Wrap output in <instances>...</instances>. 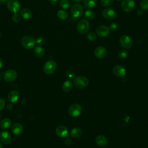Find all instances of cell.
<instances>
[{
	"mask_svg": "<svg viewBox=\"0 0 148 148\" xmlns=\"http://www.w3.org/2000/svg\"><path fill=\"white\" fill-rule=\"evenodd\" d=\"M21 43L22 46L25 49H31L36 45L35 39L33 36L31 35H25L21 40Z\"/></svg>",
	"mask_w": 148,
	"mask_h": 148,
	"instance_id": "obj_1",
	"label": "cell"
},
{
	"mask_svg": "<svg viewBox=\"0 0 148 148\" xmlns=\"http://www.w3.org/2000/svg\"><path fill=\"white\" fill-rule=\"evenodd\" d=\"M71 12L73 18H79L83 14V8L80 4L75 3L71 6Z\"/></svg>",
	"mask_w": 148,
	"mask_h": 148,
	"instance_id": "obj_2",
	"label": "cell"
},
{
	"mask_svg": "<svg viewBox=\"0 0 148 148\" xmlns=\"http://www.w3.org/2000/svg\"><path fill=\"white\" fill-rule=\"evenodd\" d=\"M88 83V79L84 76H79L75 77L73 80V84L75 86L79 89H82L87 87Z\"/></svg>",
	"mask_w": 148,
	"mask_h": 148,
	"instance_id": "obj_3",
	"label": "cell"
},
{
	"mask_svg": "<svg viewBox=\"0 0 148 148\" xmlns=\"http://www.w3.org/2000/svg\"><path fill=\"white\" fill-rule=\"evenodd\" d=\"M76 29L79 33L81 34H85L90 29L89 22L86 19L80 20L77 24Z\"/></svg>",
	"mask_w": 148,
	"mask_h": 148,
	"instance_id": "obj_4",
	"label": "cell"
},
{
	"mask_svg": "<svg viewBox=\"0 0 148 148\" xmlns=\"http://www.w3.org/2000/svg\"><path fill=\"white\" fill-rule=\"evenodd\" d=\"M6 6L8 9L13 13H18L21 9V3L18 0H8Z\"/></svg>",
	"mask_w": 148,
	"mask_h": 148,
	"instance_id": "obj_5",
	"label": "cell"
},
{
	"mask_svg": "<svg viewBox=\"0 0 148 148\" xmlns=\"http://www.w3.org/2000/svg\"><path fill=\"white\" fill-rule=\"evenodd\" d=\"M57 69V64L53 60L47 61L43 66V71L46 74L50 75L53 73Z\"/></svg>",
	"mask_w": 148,
	"mask_h": 148,
	"instance_id": "obj_6",
	"label": "cell"
},
{
	"mask_svg": "<svg viewBox=\"0 0 148 148\" xmlns=\"http://www.w3.org/2000/svg\"><path fill=\"white\" fill-rule=\"evenodd\" d=\"M82 111V106L78 103H73L71 105L68 109V113L72 117L79 116Z\"/></svg>",
	"mask_w": 148,
	"mask_h": 148,
	"instance_id": "obj_7",
	"label": "cell"
},
{
	"mask_svg": "<svg viewBox=\"0 0 148 148\" xmlns=\"http://www.w3.org/2000/svg\"><path fill=\"white\" fill-rule=\"evenodd\" d=\"M135 2L134 0H123L121 3V9L125 12L132 11L135 8Z\"/></svg>",
	"mask_w": 148,
	"mask_h": 148,
	"instance_id": "obj_8",
	"label": "cell"
},
{
	"mask_svg": "<svg viewBox=\"0 0 148 148\" xmlns=\"http://www.w3.org/2000/svg\"><path fill=\"white\" fill-rule=\"evenodd\" d=\"M120 43L123 47L128 49H130L132 47L133 45V42L132 39L129 36L124 35L120 37Z\"/></svg>",
	"mask_w": 148,
	"mask_h": 148,
	"instance_id": "obj_9",
	"label": "cell"
},
{
	"mask_svg": "<svg viewBox=\"0 0 148 148\" xmlns=\"http://www.w3.org/2000/svg\"><path fill=\"white\" fill-rule=\"evenodd\" d=\"M96 33L101 38H104L109 35L110 29L106 25H101L98 26L96 28Z\"/></svg>",
	"mask_w": 148,
	"mask_h": 148,
	"instance_id": "obj_10",
	"label": "cell"
},
{
	"mask_svg": "<svg viewBox=\"0 0 148 148\" xmlns=\"http://www.w3.org/2000/svg\"><path fill=\"white\" fill-rule=\"evenodd\" d=\"M17 76V72L13 69L6 71L3 73V79L8 82H11L16 80Z\"/></svg>",
	"mask_w": 148,
	"mask_h": 148,
	"instance_id": "obj_11",
	"label": "cell"
},
{
	"mask_svg": "<svg viewBox=\"0 0 148 148\" xmlns=\"http://www.w3.org/2000/svg\"><path fill=\"white\" fill-rule=\"evenodd\" d=\"M102 14L104 18L108 20H113L116 17V12L112 8H106L102 12Z\"/></svg>",
	"mask_w": 148,
	"mask_h": 148,
	"instance_id": "obj_12",
	"label": "cell"
},
{
	"mask_svg": "<svg viewBox=\"0 0 148 148\" xmlns=\"http://www.w3.org/2000/svg\"><path fill=\"white\" fill-rule=\"evenodd\" d=\"M94 55L95 56L99 59L103 58L106 57L107 54L106 49L103 46H98L94 50Z\"/></svg>",
	"mask_w": 148,
	"mask_h": 148,
	"instance_id": "obj_13",
	"label": "cell"
},
{
	"mask_svg": "<svg viewBox=\"0 0 148 148\" xmlns=\"http://www.w3.org/2000/svg\"><path fill=\"white\" fill-rule=\"evenodd\" d=\"M113 73L118 77H123L126 74V70L123 66L120 65H117L113 67Z\"/></svg>",
	"mask_w": 148,
	"mask_h": 148,
	"instance_id": "obj_14",
	"label": "cell"
},
{
	"mask_svg": "<svg viewBox=\"0 0 148 148\" xmlns=\"http://www.w3.org/2000/svg\"><path fill=\"white\" fill-rule=\"evenodd\" d=\"M56 133L58 136L65 138L68 135V130L65 126L60 125L56 128Z\"/></svg>",
	"mask_w": 148,
	"mask_h": 148,
	"instance_id": "obj_15",
	"label": "cell"
},
{
	"mask_svg": "<svg viewBox=\"0 0 148 148\" xmlns=\"http://www.w3.org/2000/svg\"><path fill=\"white\" fill-rule=\"evenodd\" d=\"M12 140V136L8 131H1L0 132V140L3 144H8Z\"/></svg>",
	"mask_w": 148,
	"mask_h": 148,
	"instance_id": "obj_16",
	"label": "cell"
},
{
	"mask_svg": "<svg viewBox=\"0 0 148 148\" xmlns=\"http://www.w3.org/2000/svg\"><path fill=\"white\" fill-rule=\"evenodd\" d=\"M20 97L19 92L16 90H12L11 91L8 96V99L9 101L11 103H14L17 101Z\"/></svg>",
	"mask_w": 148,
	"mask_h": 148,
	"instance_id": "obj_17",
	"label": "cell"
},
{
	"mask_svg": "<svg viewBox=\"0 0 148 148\" xmlns=\"http://www.w3.org/2000/svg\"><path fill=\"white\" fill-rule=\"evenodd\" d=\"M95 142L99 146L104 147L108 143V139L104 135H98L95 138Z\"/></svg>",
	"mask_w": 148,
	"mask_h": 148,
	"instance_id": "obj_18",
	"label": "cell"
},
{
	"mask_svg": "<svg viewBox=\"0 0 148 148\" xmlns=\"http://www.w3.org/2000/svg\"><path fill=\"white\" fill-rule=\"evenodd\" d=\"M12 131L14 135H20L23 131V127L21 124L16 123L13 125Z\"/></svg>",
	"mask_w": 148,
	"mask_h": 148,
	"instance_id": "obj_19",
	"label": "cell"
},
{
	"mask_svg": "<svg viewBox=\"0 0 148 148\" xmlns=\"http://www.w3.org/2000/svg\"><path fill=\"white\" fill-rule=\"evenodd\" d=\"M20 15L21 17L24 20H28L31 18L32 16V13L29 9L25 8L21 10Z\"/></svg>",
	"mask_w": 148,
	"mask_h": 148,
	"instance_id": "obj_20",
	"label": "cell"
},
{
	"mask_svg": "<svg viewBox=\"0 0 148 148\" xmlns=\"http://www.w3.org/2000/svg\"><path fill=\"white\" fill-rule=\"evenodd\" d=\"M34 54L36 57L40 58L45 54V49L41 46L38 45L35 47L34 50Z\"/></svg>",
	"mask_w": 148,
	"mask_h": 148,
	"instance_id": "obj_21",
	"label": "cell"
},
{
	"mask_svg": "<svg viewBox=\"0 0 148 148\" xmlns=\"http://www.w3.org/2000/svg\"><path fill=\"white\" fill-rule=\"evenodd\" d=\"M12 124V121L8 118H5L2 120L0 122V127L2 129H8L9 128Z\"/></svg>",
	"mask_w": 148,
	"mask_h": 148,
	"instance_id": "obj_22",
	"label": "cell"
},
{
	"mask_svg": "<svg viewBox=\"0 0 148 148\" xmlns=\"http://www.w3.org/2000/svg\"><path fill=\"white\" fill-rule=\"evenodd\" d=\"M82 134V130L79 127H75L71 131V135L73 138H78Z\"/></svg>",
	"mask_w": 148,
	"mask_h": 148,
	"instance_id": "obj_23",
	"label": "cell"
},
{
	"mask_svg": "<svg viewBox=\"0 0 148 148\" xmlns=\"http://www.w3.org/2000/svg\"><path fill=\"white\" fill-rule=\"evenodd\" d=\"M62 88L65 92H69L72 88V83L70 80H66L64 82Z\"/></svg>",
	"mask_w": 148,
	"mask_h": 148,
	"instance_id": "obj_24",
	"label": "cell"
},
{
	"mask_svg": "<svg viewBox=\"0 0 148 148\" xmlns=\"http://www.w3.org/2000/svg\"><path fill=\"white\" fill-rule=\"evenodd\" d=\"M97 3V0H84V5L87 9L93 8Z\"/></svg>",
	"mask_w": 148,
	"mask_h": 148,
	"instance_id": "obj_25",
	"label": "cell"
},
{
	"mask_svg": "<svg viewBox=\"0 0 148 148\" xmlns=\"http://www.w3.org/2000/svg\"><path fill=\"white\" fill-rule=\"evenodd\" d=\"M57 17L62 20H66L68 17V14L66 12L63 10H60L57 13Z\"/></svg>",
	"mask_w": 148,
	"mask_h": 148,
	"instance_id": "obj_26",
	"label": "cell"
},
{
	"mask_svg": "<svg viewBox=\"0 0 148 148\" xmlns=\"http://www.w3.org/2000/svg\"><path fill=\"white\" fill-rule=\"evenodd\" d=\"M84 17H86V19L91 20L94 19V18L95 17V13L92 10L88 9V10H86V12H84Z\"/></svg>",
	"mask_w": 148,
	"mask_h": 148,
	"instance_id": "obj_27",
	"label": "cell"
},
{
	"mask_svg": "<svg viewBox=\"0 0 148 148\" xmlns=\"http://www.w3.org/2000/svg\"><path fill=\"white\" fill-rule=\"evenodd\" d=\"M60 6L62 9L66 10L69 8L71 3L69 0H61L60 3Z\"/></svg>",
	"mask_w": 148,
	"mask_h": 148,
	"instance_id": "obj_28",
	"label": "cell"
},
{
	"mask_svg": "<svg viewBox=\"0 0 148 148\" xmlns=\"http://www.w3.org/2000/svg\"><path fill=\"white\" fill-rule=\"evenodd\" d=\"M21 16L20 14H19L18 13H15L12 16V20L15 23H19L21 20Z\"/></svg>",
	"mask_w": 148,
	"mask_h": 148,
	"instance_id": "obj_29",
	"label": "cell"
},
{
	"mask_svg": "<svg viewBox=\"0 0 148 148\" xmlns=\"http://www.w3.org/2000/svg\"><path fill=\"white\" fill-rule=\"evenodd\" d=\"M45 41H46L45 38L42 36H39L35 39L36 44H38L39 46L43 45L45 43Z\"/></svg>",
	"mask_w": 148,
	"mask_h": 148,
	"instance_id": "obj_30",
	"label": "cell"
},
{
	"mask_svg": "<svg viewBox=\"0 0 148 148\" xmlns=\"http://www.w3.org/2000/svg\"><path fill=\"white\" fill-rule=\"evenodd\" d=\"M87 38L90 41H94L96 39L97 36L96 34L93 31H90L87 33Z\"/></svg>",
	"mask_w": 148,
	"mask_h": 148,
	"instance_id": "obj_31",
	"label": "cell"
},
{
	"mask_svg": "<svg viewBox=\"0 0 148 148\" xmlns=\"http://www.w3.org/2000/svg\"><path fill=\"white\" fill-rule=\"evenodd\" d=\"M140 7L142 10H148V0H142L140 2Z\"/></svg>",
	"mask_w": 148,
	"mask_h": 148,
	"instance_id": "obj_32",
	"label": "cell"
},
{
	"mask_svg": "<svg viewBox=\"0 0 148 148\" xmlns=\"http://www.w3.org/2000/svg\"><path fill=\"white\" fill-rule=\"evenodd\" d=\"M113 1L114 0H101V3L103 6L108 7L113 3Z\"/></svg>",
	"mask_w": 148,
	"mask_h": 148,
	"instance_id": "obj_33",
	"label": "cell"
},
{
	"mask_svg": "<svg viewBox=\"0 0 148 148\" xmlns=\"http://www.w3.org/2000/svg\"><path fill=\"white\" fill-rule=\"evenodd\" d=\"M127 55L128 52L126 50H121L118 54V56L120 58H125L127 57Z\"/></svg>",
	"mask_w": 148,
	"mask_h": 148,
	"instance_id": "obj_34",
	"label": "cell"
},
{
	"mask_svg": "<svg viewBox=\"0 0 148 148\" xmlns=\"http://www.w3.org/2000/svg\"><path fill=\"white\" fill-rule=\"evenodd\" d=\"M109 29L113 31H115L116 30H117L119 29V25L117 23L114 22V23H112L110 25V27H109Z\"/></svg>",
	"mask_w": 148,
	"mask_h": 148,
	"instance_id": "obj_35",
	"label": "cell"
},
{
	"mask_svg": "<svg viewBox=\"0 0 148 148\" xmlns=\"http://www.w3.org/2000/svg\"><path fill=\"white\" fill-rule=\"evenodd\" d=\"M66 75L70 79H72L75 77V73L71 70H68L66 72Z\"/></svg>",
	"mask_w": 148,
	"mask_h": 148,
	"instance_id": "obj_36",
	"label": "cell"
},
{
	"mask_svg": "<svg viewBox=\"0 0 148 148\" xmlns=\"http://www.w3.org/2000/svg\"><path fill=\"white\" fill-rule=\"evenodd\" d=\"M5 105V102L3 99L0 98V110H2Z\"/></svg>",
	"mask_w": 148,
	"mask_h": 148,
	"instance_id": "obj_37",
	"label": "cell"
},
{
	"mask_svg": "<svg viewBox=\"0 0 148 148\" xmlns=\"http://www.w3.org/2000/svg\"><path fill=\"white\" fill-rule=\"evenodd\" d=\"M64 143L67 146H69L71 144V139L69 138H66L65 140H64Z\"/></svg>",
	"mask_w": 148,
	"mask_h": 148,
	"instance_id": "obj_38",
	"label": "cell"
},
{
	"mask_svg": "<svg viewBox=\"0 0 148 148\" xmlns=\"http://www.w3.org/2000/svg\"><path fill=\"white\" fill-rule=\"evenodd\" d=\"M49 2L53 5H56L57 4L58 0H49Z\"/></svg>",
	"mask_w": 148,
	"mask_h": 148,
	"instance_id": "obj_39",
	"label": "cell"
},
{
	"mask_svg": "<svg viewBox=\"0 0 148 148\" xmlns=\"http://www.w3.org/2000/svg\"><path fill=\"white\" fill-rule=\"evenodd\" d=\"M137 13L139 16H142L143 13V10H142V9H138V11H137Z\"/></svg>",
	"mask_w": 148,
	"mask_h": 148,
	"instance_id": "obj_40",
	"label": "cell"
},
{
	"mask_svg": "<svg viewBox=\"0 0 148 148\" xmlns=\"http://www.w3.org/2000/svg\"><path fill=\"white\" fill-rule=\"evenodd\" d=\"M7 0H0V5H3L6 2Z\"/></svg>",
	"mask_w": 148,
	"mask_h": 148,
	"instance_id": "obj_41",
	"label": "cell"
},
{
	"mask_svg": "<svg viewBox=\"0 0 148 148\" xmlns=\"http://www.w3.org/2000/svg\"><path fill=\"white\" fill-rule=\"evenodd\" d=\"M3 62L2 60L0 58V69L2 68V67L3 66Z\"/></svg>",
	"mask_w": 148,
	"mask_h": 148,
	"instance_id": "obj_42",
	"label": "cell"
},
{
	"mask_svg": "<svg viewBox=\"0 0 148 148\" xmlns=\"http://www.w3.org/2000/svg\"><path fill=\"white\" fill-rule=\"evenodd\" d=\"M83 0H72L73 2H76V3H79V2H82Z\"/></svg>",
	"mask_w": 148,
	"mask_h": 148,
	"instance_id": "obj_43",
	"label": "cell"
},
{
	"mask_svg": "<svg viewBox=\"0 0 148 148\" xmlns=\"http://www.w3.org/2000/svg\"><path fill=\"white\" fill-rule=\"evenodd\" d=\"M1 79H2V75H1V73H0V81L1 80Z\"/></svg>",
	"mask_w": 148,
	"mask_h": 148,
	"instance_id": "obj_44",
	"label": "cell"
},
{
	"mask_svg": "<svg viewBox=\"0 0 148 148\" xmlns=\"http://www.w3.org/2000/svg\"><path fill=\"white\" fill-rule=\"evenodd\" d=\"M0 148H3V146H2V144H1V143H0Z\"/></svg>",
	"mask_w": 148,
	"mask_h": 148,
	"instance_id": "obj_45",
	"label": "cell"
},
{
	"mask_svg": "<svg viewBox=\"0 0 148 148\" xmlns=\"http://www.w3.org/2000/svg\"><path fill=\"white\" fill-rule=\"evenodd\" d=\"M1 31H0V38H1Z\"/></svg>",
	"mask_w": 148,
	"mask_h": 148,
	"instance_id": "obj_46",
	"label": "cell"
},
{
	"mask_svg": "<svg viewBox=\"0 0 148 148\" xmlns=\"http://www.w3.org/2000/svg\"><path fill=\"white\" fill-rule=\"evenodd\" d=\"M116 1H121V0H116Z\"/></svg>",
	"mask_w": 148,
	"mask_h": 148,
	"instance_id": "obj_47",
	"label": "cell"
},
{
	"mask_svg": "<svg viewBox=\"0 0 148 148\" xmlns=\"http://www.w3.org/2000/svg\"><path fill=\"white\" fill-rule=\"evenodd\" d=\"M0 120H1V115H0Z\"/></svg>",
	"mask_w": 148,
	"mask_h": 148,
	"instance_id": "obj_48",
	"label": "cell"
}]
</instances>
